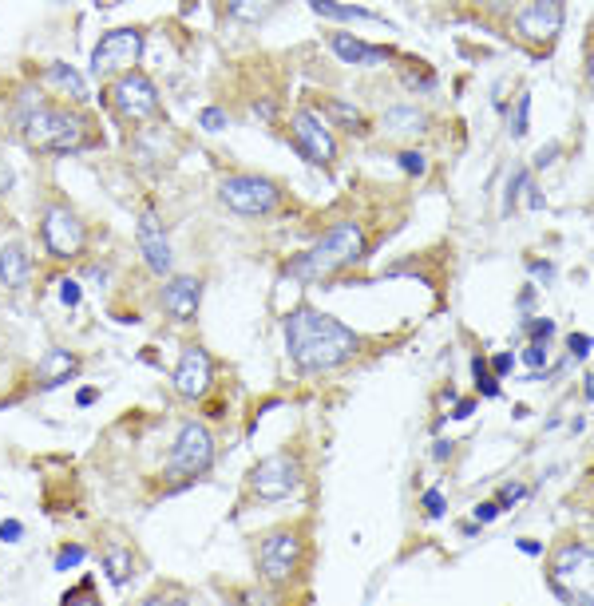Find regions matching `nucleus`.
<instances>
[{
    "label": "nucleus",
    "mask_w": 594,
    "mask_h": 606,
    "mask_svg": "<svg viewBox=\"0 0 594 606\" xmlns=\"http://www.w3.org/2000/svg\"><path fill=\"white\" fill-rule=\"evenodd\" d=\"M472 408H476V401H460L456 408H452V420H468V416H472Z\"/></svg>",
    "instance_id": "c03bdc74"
},
{
    "label": "nucleus",
    "mask_w": 594,
    "mask_h": 606,
    "mask_svg": "<svg viewBox=\"0 0 594 606\" xmlns=\"http://www.w3.org/2000/svg\"><path fill=\"white\" fill-rule=\"evenodd\" d=\"M44 84H48V88H56L64 100L88 103V80H84L72 64H48V68H44Z\"/></svg>",
    "instance_id": "aec40b11"
},
{
    "label": "nucleus",
    "mask_w": 594,
    "mask_h": 606,
    "mask_svg": "<svg viewBox=\"0 0 594 606\" xmlns=\"http://www.w3.org/2000/svg\"><path fill=\"white\" fill-rule=\"evenodd\" d=\"M527 111H531V96L523 92V96L515 100V111H511V135H515V139L527 135Z\"/></svg>",
    "instance_id": "bb28decb"
},
{
    "label": "nucleus",
    "mask_w": 594,
    "mask_h": 606,
    "mask_svg": "<svg viewBox=\"0 0 594 606\" xmlns=\"http://www.w3.org/2000/svg\"><path fill=\"white\" fill-rule=\"evenodd\" d=\"M488 369H492L495 377H507L515 369V353H495L492 361H488Z\"/></svg>",
    "instance_id": "e433bc0d"
},
{
    "label": "nucleus",
    "mask_w": 594,
    "mask_h": 606,
    "mask_svg": "<svg viewBox=\"0 0 594 606\" xmlns=\"http://www.w3.org/2000/svg\"><path fill=\"white\" fill-rule=\"evenodd\" d=\"M527 266H531V274H539V278H543V282H551V274H555V270H551V266H547V262H535V258H531V262H527Z\"/></svg>",
    "instance_id": "37998d69"
},
{
    "label": "nucleus",
    "mask_w": 594,
    "mask_h": 606,
    "mask_svg": "<svg viewBox=\"0 0 594 606\" xmlns=\"http://www.w3.org/2000/svg\"><path fill=\"white\" fill-rule=\"evenodd\" d=\"M523 361H527L531 369H543V365H547V341H531V345L523 349Z\"/></svg>",
    "instance_id": "72a5a7b5"
},
{
    "label": "nucleus",
    "mask_w": 594,
    "mask_h": 606,
    "mask_svg": "<svg viewBox=\"0 0 594 606\" xmlns=\"http://www.w3.org/2000/svg\"><path fill=\"white\" fill-rule=\"evenodd\" d=\"M76 369H80L76 353H68V349H52V353H44V361L36 365V381H40V389H56V385L72 381V377H76Z\"/></svg>",
    "instance_id": "a211bd4d"
},
{
    "label": "nucleus",
    "mask_w": 594,
    "mask_h": 606,
    "mask_svg": "<svg viewBox=\"0 0 594 606\" xmlns=\"http://www.w3.org/2000/svg\"><path fill=\"white\" fill-rule=\"evenodd\" d=\"M16 131L32 151L72 155L92 143V119L76 107H48V103L24 100L16 107Z\"/></svg>",
    "instance_id": "f03ea898"
},
{
    "label": "nucleus",
    "mask_w": 594,
    "mask_h": 606,
    "mask_svg": "<svg viewBox=\"0 0 594 606\" xmlns=\"http://www.w3.org/2000/svg\"><path fill=\"white\" fill-rule=\"evenodd\" d=\"M80 404H92L96 401V389H80V397H76Z\"/></svg>",
    "instance_id": "8fccbe9b"
},
{
    "label": "nucleus",
    "mask_w": 594,
    "mask_h": 606,
    "mask_svg": "<svg viewBox=\"0 0 594 606\" xmlns=\"http://www.w3.org/2000/svg\"><path fill=\"white\" fill-rule=\"evenodd\" d=\"M139 52H143L139 28H115L92 48V72L96 76H123L139 64Z\"/></svg>",
    "instance_id": "9b49d317"
},
{
    "label": "nucleus",
    "mask_w": 594,
    "mask_h": 606,
    "mask_svg": "<svg viewBox=\"0 0 594 606\" xmlns=\"http://www.w3.org/2000/svg\"><path fill=\"white\" fill-rule=\"evenodd\" d=\"M24 535V523H16V519H4L0 523V543H16Z\"/></svg>",
    "instance_id": "4c0bfd02"
},
{
    "label": "nucleus",
    "mask_w": 594,
    "mask_h": 606,
    "mask_svg": "<svg viewBox=\"0 0 594 606\" xmlns=\"http://www.w3.org/2000/svg\"><path fill=\"white\" fill-rule=\"evenodd\" d=\"M214 385V361L202 345H187L179 365H175V393L187 401H202Z\"/></svg>",
    "instance_id": "4468645a"
},
{
    "label": "nucleus",
    "mask_w": 594,
    "mask_h": 606,
    "mask_svg": "<svg viewBox=\"0 0 594 606\" xmlns=\"http://www.w3.org/2000/svg\"><path fill=\"white\" fill-rule=\"evenodd\" d=\"M325 111H329L341 127H349L353 135H365V131H369V119H365V115H361V107H353V103L333 100V96H329V100H325Z\"/></svg>",
    "instance_id": "393cba45"
},
{
    "label": "nucleus",
    "mask_w": 594,
    "mask_h": 606,
    "mask_svg": "<svg viewBox=\"0 0 594 606\" xmlns=\"http://www.w3.org/2000/svg\"><path fill=\"white\" fill-rule=\"evenodd\" d=\"M278 4H282V0H230L226 12H230V20H238V24H262Z\"/></svg>",
    "instance_id": "5701e85b"
},
{
    "label": "nucleus",
    "mask_w": 594,
    "mask_h": 606,
    "mask_svg": "<svg viewBox=\"0 0 594 606\" xmlns=\"http://www.w3.org/2000/svg\"><path fill=\"white\" fill-rule=\"evenodd\" d=\"M309 8L317 16H329V20H381L377 12L369 8H357V4H337V0H309ZM385 24V20H381Z\"/></svg>",
    "instance_id": "b1692460"
},
{
    "label": "nucleus",
    "mask_w": 594,
    "mask_h": 606,
    "mask_svg": "<svg viewBox=\"0 0 594 606\" xmlns=\"http://www.w3.org/2000/svg\"><path fill=\"white\" fill-rule=\"evenodd\" d=\"M365 250H369L365 230H361L357 222H337V226H329V230L317 238V246H309L305 254H297L294 262L286 266V278H297V282H325V278H333L337 270L357 266V262L365 258Z\"/></svg>",
    "instance_id": "7ed1b4c3"
},
{
    "label": "nucleus",
    "mask_w": 594,
    "mask_h": 606,
    "mask_svg": "<svg viewBox=\"0 0 594 606\" xmlns=\"http://www.w3.org/2000/svg\"><path fill=\"white\" fill-rule=\"evenodd\" d=\"M329 48H333L345 64H353V68H373V64H385V60L393 56L389 48L365 44V40H357V36H349V32H333V36H329Z\"/></svg>",
    "instance_id": "f3484780"
},
{
    "label": "nucleus",
    "mask_w": 594,
    "mask_h": 606,
    "mask_svg": "<svg viewBox=\"0 0 594 606\" xmlns=\"http://www.w3.org/2000/svg\"><path fill=\"white\" fill-rule=\"evenodd\" d=\"M12 183H16L12 163H8V159H4V151H0V195H8V191H12Z\"/></svg>",
    "instance_id": "58836bf2"
},
{
    "label": "nucleus",
    "mask_w": 594,
    "mask_h": 606,
    "mask_svg": "<svg viewBox=\"0 0 594 606\" xmlns=\"http://www.w3.org/2000/svg\"><path fill=\"white\" fill-rule=\"evenodd\" d=\"M515 500H523V488H519V484H515V488H503V492H499V507H511Z\"/></svg>",
    "instance_id": "a19ab883"
},
{
    "label": "nucleus",
    "mask_w": 594,
    "mask_h": 606,
    "mask_svg": "<svg viewBox=\"0 0 594 606\" xmlns=\"http://www.w3.org/2000/svg\"><path fill=\"white\" fill-rule=\"evenodd\" d=\"M139 250H143V258H147V270L151 274H171V242H167V234H163V226H159V218L155 214H143L139 218Z\"/></svg>",
    "instance_id": "2eb2a0df"
},
{
    "label": "nucleus",
    "mask_w": 594,
    "mask_h": 606,
    "mask_svg": "<svg viewBox=\"0 0 594 606\" xmlns=\"http://www.w3.org/2000/svg\"><path fill=\"white\" fill-rule=\"evenodd\" d=\"M44 246L56 254V258H80L84 246H88V226L80 222V214L72 206H52L44 214Z\"/></svg>",
    "instance_id": "f8f14e48"
},
{
    "label": "nucleus",
    "mask_w": 594,
    "mask_h": 606,
    "mask_svg": "<svg viewBox=\"0 0 594 606\" xmlns=\"http://www.w3.org/2000/svg\"><path fill=\"white\" fill-rule=\"evenodd\" d=\"M591 567L594 551L583 539H571L555 551L551 571H547V587L555 591L559 603L571 606H591Z\"/></svg>",
    "instance_id": "20e7f679"
},
{
    "label": "nucleus",
    "mask_w": 594,
    "mask_h": 606,
    "mask_svg": "<svg viewBox=\"0 0 594 606\" xmlns=\"http://www.w3.org/2000/svg\"><path fill=\"white\" fill-rule=\"evenodd\" d=\"M84 559H88L84 547H64V551L56 555V571H72V567H80Z\"/></svg>",
    "instance_id": "c756f323"
},
{
    "label": "nucleus",
    "mask_w": 594,
    "mask_h": 606,
    "mask_svg": "<svg viewBox=\"0 0 594 606\" xmlns=\"http://www.w3.org/2000/svg\"><path fill=\"white\" fill-rule=\"evenodd\" d=\"M111 103H115V111H119L123 119L143 123V119H151V115L159 111V92H155V84H151L143 72H123V76L111 84Z\"/></svg>",
    "instance_id": "ddd939ff"
},
{
    "label": "nucleus",
    "mask_w": 594,
    "mask_h": 606,
    "mask_svg": "<svg viewBox=\"0 0 594 606\" xmlns=\"http://www.w3.org/2000/svg\"><path fill=\"white\" fill-rule=\"evenodd\" d=\"M519 551H523V555H543V543H535V539H519Z\"/></svg>",
    "instance_id": "49530a36"
},
{
    "label": "nucleus",
    "mask_w": 594,
    "mask_h": 606,
    "mask_svg": "<svg viewBox=\"0 0 594 606\" xmlns=\"http://www.w3.org/2000/svg\"><path fill=\"white\" fill-rule=\"evenodd\" d=\"M198 123H202V131H226V111L222 107H202L198 111Z\"/></svg>",
    "instance_id": "cd10ccee"
},
{
    "label": "nucleus",
    "mask_w": 594,
    "mask_h": 606,
    "mask_svg": "<svg viewBox=\"0 0 594 606\" xmlns=\"http://www.w3.org/2000/svg\"><path fill=\"white\" fill-rule=\"evenodd\" d=\"M396 163H400V171H408V175H424V167H428L420 151H400Z\"/></svg>",
    "instance_id": "2f4dec72"
},
{
    "label": "nucleus",
    "mask_w": 594,
    "mask_h": 606,
    "mask_svg": "<svg viewBox=\"0 0 594 606\" xmlns=\"http://www.w3.org/2000/svg\"><path fill=\"white\" fill-rule=\"evenodd\" d=\"M84 595H92V583H84V587L68 591V595H64V603H76V599H84Z\"/></svg>",
    "instance_id": "09e8293b"
},
{
    "label": "nucleus",
    "mask_w": 594,
    "mask_h": 606,
    "mask_svg": "<svg viewBox=\"0 0 594 606\" xmlns=\"http://www.w3.org/2000/svg\"><path fill=\"white\" fill-rule=\"evenodd\" d=\"M420 504H424V515H428V519H436V515H444L448 500H444V492H440V488H428Z\"/></svg>",
    "instance_id": "7c9ffc66"
},
{
    "label": "nucleus",
    "mask_w": 594,
    "mask_h": 606,
    "mask_svg": "<svg viewBox=\"0 0 594 606\" xmlns=\"http://www.w3.org/2000/svg\"><path fill=\"white\" fill-rule=\"evenodd\" d=\"M472 377H476L480 397H499V377L488 369V361H484V357H476V361H472Z\"/></svg>",
    "instance_id": "a878e982"
},
{
    "label": "nucleus",
    "mask_w": 594,
    "mask_h": 606,
    "mask_svg": "<svg viewBox=\"0 0 594 606\" xmlns=\"http://www.w3.org/2000/svg\"><path fill=\"white\" fill-rule=\"evenodd\" d=\"M563 20H567V4L563 0H527L515 12V36L523 44L551 48L559 40V32H563Z\"/></svg>",
    "instance_id": "0eeeda50"
},
{
    "label": "nucleus",
    "mask_w": 594,
    "mask_h": 606,
    "mask_svg": "<svg viewBox=\"0 0 594 606\" xmlns=\"http://www.w3.org/2000/svg\"><path fill=\"white\" fill-rule=\"evenodd\" d=\"M198 298H202V282L183 274V278H171L163 286V309L175 317V321H191L198 313Z\"/></svg>",
    "instance_id": "dca6fc26"
},
{
    "label": "nucleus",
    "mask_w": 594,
    "mask_h": 606,
    "mask_svg": "<svg viewBox=\"0 0 594 606\" xmlns=\"http://www.w3.org/2000/svg\"><path fill=\"white\" fill-rule=\"evenodd\" d=\"M484 4H488V8H507L511 0H484Z\"/></svg>",
    "instance_id": "3c124183"
},
{
    "label": "nucleus",
    "mask_w": 594,
    "mask_h": 606,
    "mask_svg": "<svg viewBox=\"0 0 594 606\" xmlns=\"http://www.w3.org/2000/svg\"><path fill=\"white\" fill-rule=\"evenodd\" d=\"M555 155H559V147L551 143V147H543V155H535V163H539V167H547V163H551Z\"/></svg>",
    "instance_id": "de8ad7c7"
},
{
    "label": "nucleus",
    "mask_w": 594,
    "mask_h": 606,
    "mask_svg": "<svg viewBox=\"0 0 594 606\" xmlns=\"http://www.w3.org/2000/svg\"><path fill=\"white\" fill-rule=\"evenodd\" d=\"M495 515H499V504H480V507H476V523H492Z\"/></svg>",
    "instance_id": "79ce46f5"
},
{
    "label": "nucleus",
    "mask_w": 594,
    "mask_h": 606,
    "mask_svg": "<svg viewBox=\"0 0 594 606\" xmlns=\"http://www.w3.org/2000/svg\"><path fill=\"white\" fill-rule=\"evenodd\" d=\"M99 559H103V575H107L115 587H127V583H131V575H135V559H131L127 543H103Z\"/></svg>",
    "instance_id": "4be33fe9"
},
{
    "label": "nucleus",
    "mask_w": 594,
    "mask_h": 606,
    "mask_svg": "<svg viewBox=\"0 0 594 606\" xmlns=\"http://www.w3.org/2000/svg\"><path fill=\"white\" fill-rule=\"evenodd\" d=\"M290 139H294V147L301 151V159L313 163V167H329V163L337 159V143H333L329 123H325L317 111H309V107L294 111V119H290Z\"/></svg>",
    "instance_id": "9d476101"
},
{
    "label": "nucleus",
    "mask_w": 594,
    "mask_h": 606,
    "mask_svg": "<svg viewBox=\"0 0 594 606\" xmlns=\"http://www.w3.org/2000/svg\"><path fill=\"white\" fill-rule=\"evenodd\" d=\"M432 456H436V460H448V456H452V444H448V440H436V444H432Z\"/></svg>",
    "instance_id": "a18cd8bd"
},
{
    "label": "nucleus",
    "mask_w": 594,
    "mask_h": 606,
    "mask_svg": "<svg viewBox=\"0 0 594 606\" xmlns=\"http://www.w3.org/2000/svg\"><path fill=\"white\" fill-rule=\"evenodd\" d=\"M282 329H286V349H290V357H294V365L301 373L341 369L361 349V337L349 325H341L333 313H321L313 305L290 309L282 317Z\"/></svg>",
    "instance_id": "f257e3e1"
},
{
    "label": "nucleus",
    "mask_w": 594,
    "mask_h": 606,
    "mask_svg": "<svg viewBox=\"0 0 594 606\" xmlns=\"http://www.w3.org/2000/svg\"><path fill=\"white\" fill-rule=\"evenodd\" d=\"M60 302L68 305V309L80 305V282H76V278H64V282H60Z\"/></svg>",
    "instance_id": "c9c22d12"
},
{
    "label": "nucleus",
    "mask_w": 594,
    "mask_h": 606,
    "mask_svg": "<svg viewBox=\"0 0 594 606\" xmlns=\"http://www.w3.org/2000/svg\"><path fill=\"white\" fill-rule=\"evenodd\" d=\"M214 468V436L206 424H183L179 436H175V448H171V460H167V476L171 484H195L198 476H206Z\"/></svg>",
    "instance_id": "39448f33"
},
{
    "label": "nucleus",
    "mask_w": 594,
    "mask_h": 606,
    "mask_svg": "<svg viewBox=\"0 0 594 606\" xmlns=\"http://www.w3.org/2000/svg\"><path fill=\"white\" fill-rule=\"evenodd\" d=\"M301 488V460L294 452H274L250 472V492L258 500H290Z\"/></svg>",
    "instance_id": "6e6552de"
},
{
    "label": "nucleus",
    "mask_w": 594,
    "mask_h": 606,
    "mask_svg": "<svg viewBox=\"0 0 594 606\" xmlns=\"http://www.w3.org/2000/svg\"><path fill=\"white\" fill-rule=\"evenodd\" d=\"M218 199L226 202L234 214H246V218H262L270 210L282 206V187L262 179V175H226L218 183Z\"/></svg>",
    "instance_id": "423d86ee"
},
{
    "label": "nucleus",
    "mask_w": 594,
    "mask_h": 606,
    "mask_svg": "<svg viewBox=\"0 0 594 606\" xmlns=\"http://www.w3.org/2000/svg\"><path fill=\"white\" fill-rule=\"evenodd\" d=\"M523 179H527V171H515V175H511V183H507V191H503V214H511V210H515V202H519V187H523Z\"/></svg>",
    "instance_id": "473e14b6"
},
{
    "label": "nucleus",
    "mask_w": 594,
    "mask_h": 606,
    "mask_svg": "<svg viewBox=\"0 0 594 606\" xmlns=\"http://www.w3.org/2000/svg\"><path fill=\"white\" fill-rule=\"evenodd\" d=\"M381 127H385V135H424L428 131V115L420 107H412V103H396V107L385 111Z\"/></svg>",
    "instance_id": "412c9836"
},
{
    "label": "nucleus",
    "mask_w": 594,
    "mask_h": 606,
    "mask_svg": "<svg viewBox=\"0 0 594 606\" xmlns=\"http://www.w3.org/2000/svg\"><path fill=\"white\" fill-rule=\"evenodd\" d=\"M258 567H262V579L282 587L290 583L301 567V535L297 531H270L262 535L258 543Z\"/></svg>",
    "instance_id": "1a4fd4ad"
},
{
    "label": "nucleus",
    "mask_w": 594,
    "mask_h": 606,
    "mask_svg": "<svg viewBox=\"0 0 594 606\" xmlns=\"http://www.w3.org/2000/svg\"><path fill=\"white\" fill-rule=\"evenodd\" d=\"M28 278H32V258H28V250H24L20 242L0 246V286L20 290V286H28Z\"/></svg>",
    "instance_id": "6ab92c4d"
},
{
    "label": "nucleus",
    "mask_w": 594,
    "mask_h": 606,
    "mask_svg": "<svg viewBox=\"0 0 594 606\" xmlns=\"http://www.w3.org/2000/svg\"><path fill=\"white\" fill-rule=\"evenodd\" d=\"M567 349H571V357L587 361V357H591V337H587V333H571V337H567Z\"/></svg>",
    "instance_id": "f704fd0d"
},
{
    "label": "nucleus",
    "mask_w": 594,
    "mask_h": 606,
    "mask_svg": "<svg viewBox=\"0 0 594 606\" xmlns=\"http://www.w3.org/2000/svg\"><path fill=\"white\" fill-rule=\"evenodd\" d=\"M523 329H527V337H531V341H547V337L555 333V321H547V317H527V321H523Z\"/></svg>",
    "instance_id": "c85d7f7f"
},
{
    "label": "nucleus",
    "mask_w": 594,
    "mask_h": 606,
    "mask_svg": "<svg viewBox=\"0 0 594 606\" xmlns=\"http://www.w3.org/2000/svg\"><path fill=\"white\" fill-rule=\"evenodd\" d=\"M519 191H523V195H527V206H531V210H539V206H543V195H539V187H535V183H531V175H527V179H523V187H519Z\"/></svg>",
    "instance_id": "ea45409f"
}]
</instances>
